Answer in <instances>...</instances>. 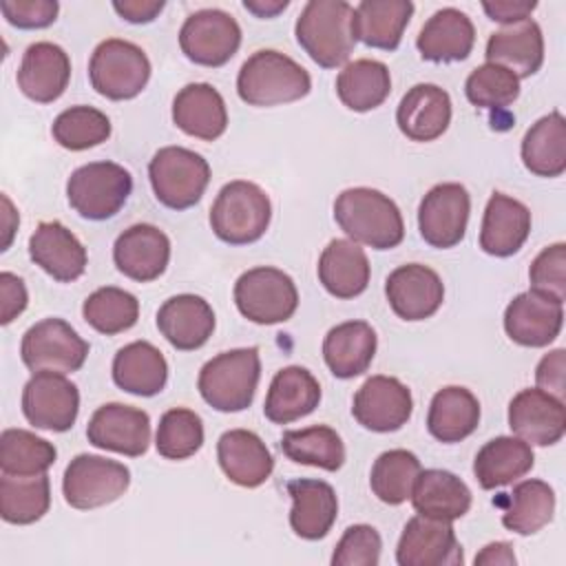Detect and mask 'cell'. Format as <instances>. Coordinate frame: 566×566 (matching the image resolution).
<instances>
[{
    "label": "cell",
    "mask_w": 566,
    "mask_h": 566,
    "mask_svg": "<svg viewBox=\"0 0 566 566\" xmlns=\"http://www.w3.org/2000/svg\"><path fill=\"white\" fill-rule=\"evenodd\" d=\"M334 219L354 243L374 250H391L405 239L400 208L376 188L356 186L343 190L334 201Z\"/></svg>",
    "instance_id": "1"
},
{
    "label": "cell",
    "mask_w": 566,
    "mask_h": 566,
    "mask_svg": "<svg viewBox=\"0 0 566 566\" xmlns=\"http://www.w3.org/2000/svg\"><path fill=\"white\" fill-rule=\"evenodd\" d=\"M296 42L323 69L345 64L354 51V7L345 0H310L294 24Z\"/></svg>",
    "instance_id": "2"
},
{
    "label": "cell",
    "mask_w": 566,
    "mask_h": 566,
    "mask_svg": "<svg viewBox=\"0 0 566 566\" xmlns=\"http://www.w3.org/2000/svg\"><path fill=\"white\" fill-rule=\"evenodd\" d=\"M312 88L310 73L274 49L254 51L239 69L237 93L248 106H279L305 97Z\"/></svg>",
    "instance_id": "3"
},
{
    "label": "cell",
    "mask_w": 566,
    "mask_h": 566,
    "mask_svg": "<svg viewBox=\"0 0 566 566\" xmlns=\"http://www.w3.org/2000/svg\"><path fill=\"white\" fill-rule=\"evenodd\" d=\"M261 378L256 347H239L210 358L197 378L201 398L217 411L234 413L252 405Z\"/></svg>",
    "instance_id": "4"
},
{
    "label": "cell",
    "mask_w": 566,
    "mask_h": 566,
    "mask_svg": "<svg viewBox=\"0 0 566 566\" xmlns=\"http://www.w3.org/2000/svg\"><path fill=\"white\" fill-rule=\"evenodd\" d=\"M272 219V203L265 190L252 181L234 179L226 184L212 208L210 228L223 243L248 245L259 241Z\"/></svg>",
    "instance_id": "5"
},
{
    "label": "cell",
    "mask_w": 566,
    "mask_h": 566,
    "mask_svg": "<svg viewBox=\"0 0 566 566\" xmlns=\"http://www.w3.org/2000/svg\"><path fill=\"white\" fill-rule=\"evenodd\" d=\"M133 192L130 172L115 161H91L71 172L66 197L71 208L88 221L115 217Z\"/></svg>",
    "instance_id": "6"
},
{
    "label": "cell",
    "mask_w": 566,
    "mask_h": 566,
    "mask_svg": "<svg viewBox=\"0 0 566 566\" xmlns=\"http://www.w3.org/2000/svg\"><path fill=\"white\" fill-rule=\"evenodd\" d=\"M148 179L161 206L186 210L203 197L210 181V166L190 148L164 146L148 164Z\"/></svg>",
    "instance_id": "7"
},
{
    "label": "cell",
    "mask_w": 566,
    "mask_h": 566,
    "mask_svg": "<svg viewBox=\"0 0 566 566\" xmlns=\"http://www.w3.org/2000/svg\"><path fill=\"white\" fill-rule=\"evenodd\" d=\"M88 80L95 93L122 102L137 97L150 80V60L142 46L108 38L99 42L88 62Z\"/></svg>",
    "instance_id": "8"
},
{
    "label": "cell",
    "mask_w": 566,
    "mask_h": 566,
    "mask_svg": "<svg viewBox=\"0 0 566 566\" xmlns=\"http://www.w3.org/2000/svg\"><path fill=\"white\" fill-rule=\"evenodd\" d=\"M234 303L237 310L256 325L285 323L298 307V290L283 270L259 265L237 279Z\"/></svg>",
    "instance_id": "9"
},
{
    "label": "cell",
    "mask_w": 566,
    "mask_h": 566,
    "mask_svg": "<svg viewBox=\"0 0 566 566\" xmlns=\"http://www.w3.org/2000/svg\"><path fill=\"white\" fill-rule=\"evenodd\" d=\"M130 486V471L117 460L93 453L75 455L64 469L62 493L69 506L91 511L119 500Z\"/></svg>",
    "instance_id": "10"
},
{
    "label": "cell",
    "mask_w": 566,
    "mask_h": 566,
    "mask_svg": "<svg viewBox=\"0 0 566 566\" xmlns=\"http://www.w3.org/2000/svg\"><path fill=\"white\" fill-rule=\"evenodd\" d=\"M20 356L33 374L55 371L66 376L84 365L88 343L66 321L44 318L24 332Z\"/></svg>",
    "instance_id": "11"
},
{
    "label": "cell",
    "mask_w": 566,
    "mask_h": 566,
    "mask_svg": "<svg viewBox=\"0 0 566 566\" xmlns=\"http://www.w3.org/2000/svg\"><path fill=\"white\" fill-rule=\"evenodd\" d=\"M181 53L199 66H223L241 46V27L223 9H199L179 29Z\"/></svg>",
    "instance_id": "12"
},
{
    "label": "cell",
    "mask_w": 566,
    "mask_h": 566,
    "mask_svg": "<svg viewBox=\"0 0 566 566\" xmlns=\"http://www.w3.org/2000/svg\"><path fill=\"white\" fill-rule=\"evenodd\" d=\"M80 411V391L55 371L33 374L22 389V413L35 429L69 431Z\"/></svg>",
    "instance_id": "13"
},
{
    "label": "cell",
    "mask_w": 566,
    "mask_h": 566,
    "mask_svg": "<svg viewBox=\"0 0 566 566\" xmlns=\"http://www.w3.org/2000/svg\"><path fill=\"white\" fill-rule=\"evenodd\" d=\"M471 212V197L462 184L433 186L420 201L418 230L424 243L438 250L458 245L464 239Z\"/></svg>",
    "instance_id": "14"
},
{
    "label": "cell",
    "mask_w": 566,
    "mask_h": 566,
    "mask_svg": "<svg viewBox=\"0 0 566 566\" xmlns=\"http://www.w3.org/2000/svg\"><path fill=\"white\" fill-rule=\"evenodd\" d=\"M413 411V398L407 385L394 376H371L354 394L352 413L356 422L376 433L398 431Z\"/></svg>",
    "instance_id": "15"
},
{
    "label": "cell",
    "mask_w": 566,
    "mask_h": 566,
    "mask_svg": "<svg viewBox=\"0 0 566 566\" xmlns=\"http://www.w3.org/2000/svg\"><path fill=\"white\" fill-rule=\"evenodd\" d=\"M86 438L97 449L139 458L150 444V418L144 409L122 402H106L91 416Z\"/></svg>",
    "instance_id": "16"
},
{
    "label": "cell",
    "mask_w": 566,
    "mask_h": 566,
    "mask_svg": "<svg viewBox=\"0 0 566 566\" xmlns=\"http://www.w3.org/2000/svg\"><path fill=\"white\" fill-rule=\"evenodd\" d=\"M396 562L398 566H458L464 557L451 522L416 515L402 528Z\"/></svg>",
    "instance_id": "17"
},
{
    "label": "cell",
    "mask_w": 566,
    "mask_h": 566,
    "mask_svg": "<svg viewBox=\"0 0 566 566\" xmlns=\"http://www.w3.org/2000/svg\"><path fill=\"white\" fill-rule=\"evenodd\" d=\"M385 294L396 316L402 321H424L440 310L444 285L429 265L405 263L387 276Z\"/></svg>",
    "instance_id": "18"
},
{
    "label": "cell",
    "mask_w": 566,
    "mask_h": 566,
    "mask_svg": "<svg viewBox=\"0 0 566 566\" xmlns=\"http://www.w3.org/2000/svg\"><path fill=\"white\" fill-rule=\"evenodd\" d=\"M564 323V303L535 290L517 294L504 310V332L522 347H546Z\"/></svg>",
    "instance_id": "19"
},
{
    "label": "cell",
    "mask_w": 566,
    "mask_h": 566,
    "mask_svg": "<svg viewBox=\"0 0 566 566\" xmlns=\"http://www.w3.org/2000/svg\"><path fill=\"white\" fill-rule=\"evenodd\" d=\"M509 427L528 444L551 447L559 442L566 431L564 400L537 387L522 389L509 402Z\"/></svg>",
    "instance_id": "20"
},
{
    "label": "cell",
    "mask_w": 566,
    "mask_h": 566,
    "mask_svg": "<svg viewBox=\"0 0 566 566\" xmlns=\"http://www.w3.org/2000/svg\"><path fill=\"white\" fill-rule=\"evenodd\" d=\"M113 261L124 276L137 283L155 281L168 268L170 239L153 223H135L115 239Z\"/></svg>",
    "instance_id": "21"
},
{
    "label": "cell",
    "mask_w": 566,
    "mask_h": 566,
    "mask_svg": "<svg viewBox=\"0 0 566 566\" xmlns=\"http://www.w3.org/2000/svg\"><path fill=\"white\" fill-rule=\"evenodd\" d=\"M71 80L69 53L53 42L29 44L15 82L18 88L38 104H51L66 91Z\"/></svg>",
    "instance_id": "22"
},
{
    "label": "cell",
    "mask_w": 566,
    "mask_h": 566,
    "mask_svg": "<svg viewBox=\"0 0 566 566\" xmlns=\"http://www.w3.org/2000/svg\"><path fill=\"white\" fill-rule=\"evenodd\" d=\"M29 256L51 279L71 283L86 270L88 254L82 241L60 221H42L29 239Z\"/></svg>",
    "instance_id": "23"
},
{
    "label": "cell",
    "mask_w": 566,
    "mask_h": 566,
    "mask_svg": "<svg viewBox=\"0 0 566 566\" xmlns=\"http://www.w3.org/2000/svg\"><path fill=\"white\" fill-rule=\"evenodd\" d=\"M157 329L179 352H192L208 343L214 332V312L197 294H177L157 310Z\"/></svg>",
    "instance_id": "24"
},
{
    "label": "cell",
    "mask_w": 566,
    "mask_h": 566,
    "mask_svg": "<svg viewBox=\"0 0 566 566\" xmlns=\"http://www.w3.org/2000/svg\"><path fill=\"white\" fill-rule=\"evenodd\" d=\"M400 133L411 142H433L451 124V97L438 84L411 86L396 111Z\"/></svg>",
    "instance_id": "25"
},
{
    "label": "cell",
    "mask_w": 566,
    "mask_h": 566,
    "mask_svg": "<svg viewBox=\"0 0 566 566\" xmlns=\"http://www.w3.org/2000/svg\"><path fill=\"white\" fill-rule=\"evenodd\" d=\"M475 44V27L471 18L455 9L444 7L436 11L420 29L416 46L427 62H462L471 55Z\"/></svg>",
    "instance_id": "26"
},
{
    "label": "cell",
    "mask_w": 566,
    "mask_h": 566,
    "mask_svg": "<svg viewBox=\"0 0 566 566\" xmlns=\"http://www.w3.org/2000/svg\"><path fill=\"white\" fill-rule=\"evenodd\" d=\"M175 126L197 139L214 142L228 128V108L221 93L206 82H192L179 88L172 99Z\"/></svg>",
    "instance_id": "27"
},
{
    "label": "cell",
    "mask_w": 566,
    "mask_h": 566,
    "mask_svg": "<svg viewBox=\"0 0 566 566\" xmlns=\"http://www.w3.org/2000/svg\"><path fill=\"white\" fill-rule=\"evenodd\" d=\"M217 460L226 478L245 489L261 486L274 469L270 449L248 429L223 431L217 442Z\"/></svg>",
    "instance_id": "28"
},
{
    "label": "cell",
    "mask_w": 566,
    "mask_h": 566,
    "mask_svg": "<svg viewBox=\"0 0 566 566\" xmlns=\"http://www.w3.org/2000/svg\"><path fill=\"white\" fill-rule=\"evenodd\" d=\"M486 62L509 69L517 80L535 75L544 64V35L535 20L506 24L486 40Z\"/></svg>",
    "instance_id": "29"
},
{
    "label": "cell",
    "mask_w": 566,
    "mask_h": 566,
    "mask_svg": "<svg viewBox=\"0 0 566 566\" xmlns=\"http://www.w3.org/2000/svg\"><path fill=\"white\" fill-rule=\"evenodd\" d=\"M531 234V210L502 192H493L484 208L480 248L491 256L515 254Z\"/></svg>",
    "instance_id": "30"
},
{
    "label": "cell",
    "mask_w": 566,
    "mask_h": 566,
    "mask_svg": "<svg viewBox=\"0 0 566 566\" xmlns=\"http://www.w3.org/2000/svg\"><path fill=\"white\" fill-rule=\"evenodd\" d=\"M287 495L292 497L290 526L303 539H323L338 515V497L332 484L325 480L298 478L287 482Z\"/></svg>",
    "instance_id": "31"
},
{
    "label": "cell",
    "mask_w": 566,
    "mask_h": 566,
    "mask_svg": "<svg viewBox=\"0 0 566 566\" xmlns=\"http://www.w3.org/2000/svg\"><path fill=\"white\" fill-rule=\"evenodd\" d=\"M321 402V385L312 371L301 365L283 367L274 374L263 413L274 424H290L312 413Z\"/></svg>",
    "instance_id": "32"
},
{
    "label": "cell",
    "mask_w": 566,
    "mask_h": 566,
    "mask_svg": "<svg viewBox=\"0 0 566 566\" xmlns=\"http://www.w3.org/2000/svg\"><path fill=\"white\" fill-rule=\"evenodd\" d=\"M378 338L367 321H345L332 327L323 340V358L336 378H354L369 369Z\"/></svg>",
    "instance_id": "33"
},
{
    "label": "cell",
    "mask_w": 566,
    "mask_h": 566,
    "mask_svg": "<svg viewBox=\"0 0 566 566\" xmlns=\"http://www.w3.org/2000/svg\"><path fill=\"white\" fill-rule=\"evenodd\" d=\"M318 281L336 298H354L369 285V259L352 239H332L318 259Z\"/></svg>",
    "instance_id": "34"
},
{
    "label": "cell",
    "mask_w": 566,
    "mask_h": 566,
    "mask_svg": "<svg viewBox=\"0 0 566 566\" xmlns=\"http://www.w3.org/2000/svg\"><path fill=\"white\" fill-rule=\"evenodd\" d=\"M113 380L126 394L150 398L166 387L168 363L153 343L133 340L115 354Z\"/></svg>",
    "instance_id": "35"
},
{
    "label": "cell",
    "mask_w": 566,
    "mask_h": 566,
    "mask_svg": "<svg viewBox=\"0 0 566 566\" xmlns=\"http://www.w3.org/2000/svg\"><path fill=\"white\" fill-rule=\"evenodd\" d=\"M535 464L528 442L517 436H497L489 440L473 460V475L486 491L506 486L524 478Z\"/></svg>",
    "instance_id": "36"
},
{
    "label": "cell",
    "mask_w": 566,
    "mask_h": 566,
    "mask_svg": "<svg viewBox=\"0 0 566 566\" xmlns=\"http://www.w3.org/2000/svg\"><path fill=\"white\" fill-rule=\"evenodd\" d=\"M409 500L418 515L453 522L471 509V489L451 471L424 469L418 473Z\"/></svg>",
    "instance_id": "37"
},
{
    "label": "cell",
    "mask_w": 566,
    "mask_h": 566,
    "mask_svg": "<svg viewBox=\"0 0 566 566\" xmlns=\"http://www.w3.org/2000/svg\"><path fill=\"white\" fill-rule=\"evenodd\" d=\"M411 15L409 0H363L354 9V35L371 49L396 51Z\"/></svg>",
    "instance_id": "38"
},
{
    "label": "cell",
    "mask_w": 566,
    "mask_h": 566,
    "mask_svg": "<svg viewBox=\"0 0 566 566\" xmlns=\"http://www.w3.org/2000/svg\"><path fill=\"white\" fill-rule=\"evenodd\" d=\"M478 422L480 402L467 387L449 385L433 394L427 413V429L436 440L444 444L460 442L478 429Z\"/></svg>",
    "instance_id": "39"
},
{
    "label": "cell",
    "mask_w": 566,
    "mask_h": 566,
    "mask_svg": "<svg viewBox=\"0 0 566 566\" xmlns=\"http://www.w3.org/2000/svg\"><path fill=\"white\" fill-rule=\"evenodd\" d=\"M502 524L517 535H535L555 513V491L544 480H524L500 502Z\"/></svg>",
    "instance_id": "40"
},
{
    "label": "cell",
    "mask_w": 566,
    "mask_h": 566,
    "mask_svg": "<svg viewBox=\"0 0 566 566\" xmlns=\"http://www.w3.org/2000/svg\"><path fill=\"white\" fill-rule=\"evenodd\" d=\"M522 161L537 177H559L566 170V122L559 111L539 117L522 139Z\"/></svg>",
    "instance_id": "41"
},
{
    "label": "cell",
    "mask_w": 566,
    "mask_h": 566,
    "mask_svg": "<svg viewBox=\"0 0 566 566\" xmlns=\"http://www.w3.org/2000/svg\"><path fill=\"white\" fill-rule=\"evenodd\" d=\"M336 93L349 111L367 113L378 108L391 93L387 64L369 57L345 64L336 77Z\"/></svg>",
    "instance_id": "42"
},
{
    "label": "cell",
    "mask_w": 566,
    "mask_h": 566,
    "mask_svg": "<svg viewBox=\"0 0 566 566\" xmlns=\"http://www.w3.org/2000/svg\"><path fill=\"white\" fill-rule=\"evenodd\" d=\"M51 506V482L42 475H7L0 478V517L7 524H33L44 517Z\"/></svg>",
    "instance_id": "43"
},
{
    "label": "cell",
    "mask_w": 566,
    "mask_h": 566,
    "mask_svg": "<svg viewBox=\"0 0 566 566\" xmlns=\"http://www.w3.org/2000/svg\"><path fill=\"white\" fill-rule=\"evenodd\" d=\"M281 451L296 464L318 467L323 471H338L345 464V444L336 429L327 424L285 431Z\"/></svg>",
    "instance_id": "44"
},
{
    "label": "cell",
    "mask_w": 566,
    "mask_h": 566,
    "mask_svg": "<svg viewBox=\"0 0 566 566\" xmlns=\"http://www.w3.org/2000/svg\"><path fill=\"white\" fill-rule=\"evenodd\" d=\"M420 471L422 467L416 453L407 449H389L376 458L369 486L380 502L398 506L411 497Z\"/></svg>",
    "instance_id": "45"
},
{
    "label": "cell",
    "mask_w": 566,
    "mask_h": 566,
    "mask_svg": "<svg viewBox=\"0 0 566 566\" xmlns=\"http://www.w3.org/2000/svg\"><path fill=\"white\" fill-rule=\"evenodd\" d=\"M55 458L57 449L27 429H4L0 436V471L7 475H42Z\"/></svg>",
    "instance_id": "46"
},
{
    "label": "cell",
    "mask_w": 566,
    "mask_h": 566,
    "mask_svg": "<svg viewBox=\"0 0 566 566\" xmlns=\"http://www.w3.org/2000/svg\"><path fill=\"white\" fill-rule=\"evenodd\" d=\"M84 321L99 334L115 336L130 329L139 318V301L135 294L106 285L86 296L82 305Z\"/></svg>",
    "instance_id": "47"
},
{
    "label": "cell",
    "mask_w": 566,
    "mask_h": 566,
    "mask_svg": "<svg viewBox=\"0 0 566 566\" xmlns=\"http://www.w3.org/2000/svg\"><path fill=\"white\" fill-rule=\"evenodd\" d=\"M51 135L66 150H86L111 137V119L99 108L77 104L53 119Z\"/></svg>",
    "instance_id": "48"
},
{
    "label": "cell",
    "mask_w": 566,
    "mask_h": 566,
    "mask_svg": "<svg viewBox=\"0 0 566 566\" xmlns=\"http://www.w3.org/2000/svg\"><path fill=\"white\" fill-rule=\"evenodd\" d=\"M203 444L201 416L186 407L168 409L157 424L155 447L166 460H186L195 455Z\"/></svg>",
    "instance_id": "49"
},
{
    "label": "cell",
    "mask_w": 566,
    "mask_h": 566,
    "mask_svg": "<svg viewBox=\"0 0 566 566\" xmlns=\"http://www.w3.org/2000/svg\"><path fill=\"white\" fill-rule=\"evenodd\" d=\"M467 99L486 111H504L520 97V80L504 66L484 62L464 82Z\"/></svg>",
    "instance_id": "50"
},
{
    "label": "cell",
    "mask_w": 566,
    "mask_h": 566,
    "mask_svg": "<svg viewBox=\"0 0 566 566\" xmlns=\"http://www.w3.org/2000/svg\"><path fill=\"white\" fill-rule=\"evenodd\" d=\"M531 290L546 294L559 303L566 298V243L546 245L531 263Z\"/></svg>",
    "instance_id": "51"
},
{
    "label": "cell",
    "mask_w": 566,
    "mask_h": 566,
    "mask_svg": "<svg viewBox=\"0 0 566 566\" xmlns=\"http://www.w3.org/2000/svg\"><path fill=\"white\" fill-rule=\"evenodd\" d=\"M382 539L369 524L349 526L338 539L332 564L334 566H378Z\"/></svg>",
    "instance_id": "52"
},
{
    "label": "cell",
    "mask_w": 566,
    "mask_h": 566,
    "mask_svg": "<svg viewBox=\"0 0 566 566\" xmlns=\"http://www.w3.org/2000/svg\"><path fill=\"white\" fill-rule=\"evenodd\" d=\"M0 11L18 29H44L55 22L60 4L55 0H2Z\"/></svg>",
    "instance_id": "53"
},
{
    "label": "cell",
    "mask_w": 566,
    "mask_h": 566,
    "mask_svg": "<svg viewBox=\"0 0 566 566\" xmlns=\"http://www.w3.org/2000/svg\"><path fill=\"white\" fill-rule=\"evenodd\" d=\"M537 389L564 400L566 391V352L562 347L548 352L535 369Z\"/></svg>",
    "instance_id": "54"
},
{
    "label": "cell",
    "mask_w": 566,
    "mask_h": 566,
    "mask_svg": "<svg viewBox=\"0 0 566 566\" xmlns=\"http://www.w3.org/2000/svg\"><path fill=\"white\" fill-rule=\"evenodd\" d=\"M29 294L24 281L13 272L0 274V323L9 325L27 310Z\"/></svg>",
    "instance_id": "55"
},
{
    "label": "cell",
    "mask_w": 566,
    "mask_h": 566,
    "mask_svg": "<svg viewBox=\"0 0 566 566\" xmlns=\"http://www.w3.org/2000/svg\"><path fill=\"white\" fill-rule=\"evenodd\" d=\"M535 7H537L535 0H493V2H482L484 13L493 22H500L504 27L531 18Z\"/></svg>",
    "instance_id": "56"
},
{
    "label": "cell",
    "mask_w": 566,
    "mask_h": 566,
    "mask_svg": "<svg viewBox=\"0 0 566 566\" xmlns=\"http://www.w3.org/2000/svg\"><path fill=\"white\" fill-rule=\"evenodd\" d=\"M164 7H166L164 0H115L113 2V9L117 11V15L133 24L153 22Z\"/></svg>",
    "instance_id": "57"
},
{
    "label": "cell",
    "mask_w": 566,
    "mask_h": 566,
    "mask_svg": "<svg viewBox=\"0 0 566 566\" xmlns=\"http://www.w3.org/2000/svg\"><path fill=\"white\" fill-rule=\"evenodd\" d=\"M473 562L475 566H513L517 559L509 542H491L475 555Z\"/></svg>",
    "instance_id": "58"
},
{
    "label": "cell",
    "mask_w": 566,
    "mask_h": 566,
    "mask_svg": "<svg viewBox=\"0 0 566 566\" xmlns=\"http://www.w3.org/2000/svg\"><path fill=\"white\" fill-rule=\"evenodd\" d=\"M287 0H245L243 2V7L250 11V13H254L256 18H274L276 13H281V11H285L287 9Z\"/></svg>",
    "instance_id": "59"
},
{
    "label": "cell",
    "mask_w": 566,
    "mask_h": 566,
    "mask_svg": "<svg viewBox=\"0 0 566 566\" xmlns=\"http://www.w3.org/2000/svg\"><path fill=\"white\" fill-rule=\"evenodd\" d=\"M20 223V217L11 203V199L7 195H2V228H4V239H2V248L0 250H7L11 245V239H13V232Z\"/></svg>",
    "instance_id": "60"
}]
</instances>
